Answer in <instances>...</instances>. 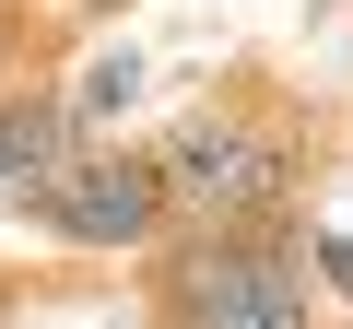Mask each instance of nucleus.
<instances>
[{"label": "nucleus", "instance_id": "nucleus-4", "mask_svg": "<svg viewBox=\"0 0 353 329\" xmlns=\"http://www.w3.org/2000/svg\"><path fill=\"white\" fill-rule=\"evenodd\" d=\"M83 153H94V129H83L71 83H0V212L48 200Z\"/></svg>", "mask_w": 353, "mask_h": 329}, {"label": "nucleus", "instance_id": "nucleus-3", "mask_svg": "<svg viewBox=\"0 0 353 329\" xmlns=\"http://www.w3.org/2000/svg\"><path fill=\"white\" fill-rule=\"evenodd\" d=\"M12 224H36L48 247H83V259H153V247L176 235L153 153H118V141H94V153L71 164V177H59L48 200H24Z\"/></svg>", "mask_w": 353, "mask_h": 329}, {"label": "nucleus", "instance_id": "nucleus-1", "mask_svg": "<svg viewBox=\"0 0 353 329\" xmlns=\"http://www.w3.org/2000/svg\"><path fill=\"white\" fill-rule=\"evenodd\" d=\"M141 153H153V177H165L176 235H248V224H294L306 164H318V118H294L259 71H236L189 118H165Z\"/></svg>", "mask_w": 353, "mask_h": 329}, {"label": "nucleus", "instance_id": "nucleus-2", "mask_svg": "<svg viewBox=\"0 0 353 329\" xmlns=\"http://www.w3.org/2000/svg\"><path fill=\"white\" fill-rule=\"evenodd\" d=\"M141 317L153 329H318L306 212L248 224V235H165L141 259Z\"/></svg>", "mask_w": 353, "mask_h": 329}, {"label": "nucleus", "instance_id": "nucleus-5", "mask_svg": "<svg viewBox=\"0 0 353 329\" xmlns=\"http://www.w3.org/2000/svg\"><path fill=\"white\" fill-rule=\"evenodd\" d=\"M48 47H59V24L36 12V0H0V83H48V71H36Z\"/></svg>", "mask_w": 353, "mask_h": 329}]
</instances>
